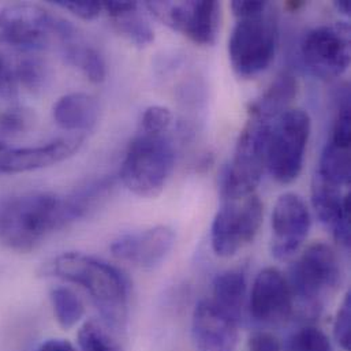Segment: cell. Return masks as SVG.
Wrapping results in <instances>:
<instances>
[{"label": "cell", "mask_w": 351, "mask_h": 351, "mask_svg": "<svg viewBox=\"0 0 351 351\" xmlns=\"http://www.w3.org/2000/svg\"><path fill=\"white\" fill-rule=\"evenodd\" d=\"M114 29L137 47H147L154 43L155 33L141 12L137 1H103Z\"/></svg>", "instance_id": "17"}, {"label": "cell", "mask_w": 351, "mask_h": 351, "mask_svg": "<svg viewBox=\"0 0 351 351\" xmlns=\"http://www.w3.org/2000/svg\"><path fill=\"white\" fill-rule=\"evenodd\" d=\"M49 300L55 319L63 330H70L82 320L85 305L73 290L67 287H55L51 290Z\"/></svg>", "instance_id": "24"}, {"label": "cell", "mask_w": 351, "mask_h": 351, "mask_svg": "<svg viewBox=\"0 0 351 351\" xmlns=\"http://www.w3.org/2000/svg\"><path fill=\"white\" fill-rule=\"evenodd\" d=\"M80 351H125L117 331L103 320H88L78 332Z\"/></svg>", "instance_id": "23"}, {"label": "cell", "mask_w": 351, "mask_h": 351, "mask_svg": "<svg viewBox=\"0 0 351 351\" xmlns=\"http://www.w3.org/2000/svg\"><path fill=\"white\" fill-rule=\"evenodd\" d=\"M78 38V29L64 18L30 3L0 10V41L22 51H40L53 40L62 45Z\"/></svg>", "instance_id": "4"}, {"label": "cell", "mask_w": 351, "mask_h": 351, "mask_svg": "<svg viewBox=\"0 0 351 351\" xmlns=\"http://www.w3.org/2000/svg\"><path fill=\"white\" fill-rule=\"evenodd\" d=\"M55 5L70 11L75 16L84 21H92L97 18L103 10L101 1H85V0H56Z\"/></svg>", "instance_id": "30"}, {"label": "cell", "mask_w": 351, "mask_h": 351, "mask_svg": "<svg viewBox=\"0 0 351 351\" xmlns=\"http://www.w3.org/2000/svg\"><path fill=\"white\" fill-rule=\"evenodd\" d=\"M298 93V81L290 73H282L268 86L263 96L252 103L249 114L274 122L289 110Z\"/></svg>", "instance_id": "20"}, {"label": "cell", "mask_w": 351, "mask_h": 351, "mask_svg": "<svg viewBox=\"0 0 351 351\" xmlns=\"http://www.w3.org/2000/svg\"><path fill=\"white\" fill-rule=\"evenodd\" d=\"M304 64L320 80H334L350 66V26L348 22L322 25L309 30L301 44Z\"/></svg>", "instance_id": "10"}, {"label": "cell", "mask_w": 351, "mask_h": 351, "mask_svg": "<svg viewBox=\"0 0 351 351\" xmlns=\"http://www.w3.org/2000/svg\"><path fill=\"white\" fill-rule=\"evenodd\" d=\"M36 351H75L74 346L66 339H48Z\"/></svg>", "instance_id": "34"}, {"label": "cell", "mask_w": 351, "mask_h": 351, "mask_svg": "<svg viewBox=\"0 0 351 351\" xmlns=\"http://www.w3.org/2000/svg\"><path fill=\"white\" fill-rule=\"evenodd\" d=\"M245 351H282V348L276 337L260 331L249 338Z\"/></svg>", "instance_id": "32"}, {"label": "cell", "mask_w": 351, "mask_h": 351, "mask_svg": "<svg viewBox=\"0 0 351 351\" xmlns=\"http://www.w3.org/2000/svg\"><path fill=\"white\" fill-rule=\"evenodd\" d=\"M176 166V147L169 133L137 130L122 162L119 178L136 195L158 197Z\"/></svg>", "instance_id": "3"}, {"label": "cell", "mask_w": 351, "mask_h": 351, "mask_svg": "<svg viewBox=\"0 0 351 351\" xmlns=\"http://www.w3.org/2000/svg\"><path fill=\"white\" fill-rule=\"evenodd\" d=\"M173 122L174 115L170 108L163 106H152L144 111L138 129L149 133H169Z\"/></svg>", "instance_id": "28"}, {"label": "cell", "mask_w": 351, "mask_h": 351, "mask_svg": "<svg viewBox=\"0 0 351 351\" xmlns=\"http://www.w3.org/2000/svg\"><path fill=\"white\" fill-rule=\"evenodd\" d=\"M246 297L247 283L245 274L239 269H228L215 278L212 283V298L209 300L241 326Z\"/></svg>", "instance_id": "19"}, {"label": "cell", "mask_w": 351, "mask_h": 351, "mask_svg": "<svg viewBox=\"0 0 351 351\" xmlns=\"http://www.w3.org/2000/svg\"><path fill=\"white\" fill-rule=\"evenodd\" d=\"M18 84H22L30 92H38L45 88L49 80V69L40 58L25 56L14 67Z\"/></svg>", "instance_id": "25"}, {"label": "cell", "mask_w": 351, "mask_h": 351, "mask_svg": "<svg viewBox=\"0 0 351 351\" xmlns=\"http://www.w3.org/2000/svg\"><path fill=\"white\" fill-rule=\"evenodd\" d=\"M239 324L213 305L199 301L191 317V338L197 351H234Z\"/></svg>", "instance_id": "16"}, {"label": "cell", "mask_w": 351, "mask_h": 351, "mask_svg": "<svg viewBox=\"0 0 351 351\" xmlns=\"http://www.w3.org/2000/svg\"><path fill=\"white\" fill-rule=\"evenodd\" d=\"M55 123L67 132H88L99 118V103L89 93L75 92L62 96L53 106Z\"/></svg>", "instance_id": "18"}, {"label": "cell", "mask_w": 351, "mask_h": 351, "mask_svg": "<svg viewBox=\"0 0 351 351\" xmlns=\"http://www.w3.org/2000/svg\"><path fill=\"white\" fill-rule=\"evenodd\" d=\"M145 7L166 26L198 45H212L220 26L217 1H148Z\"/></svg>", "instance_id": "11"}, {"label": "cell", "mask_w": 351, "mask_h": 351, "mask_svg": "<svg viewBox=\"0 0 351 351\" xmlns=\"http://www.w3.org/2000/svg\"><path fill=\"white\" fill-rule=\"evenodd\" d=\"M75 221L67 195L22 194L0 205V242L11 250L27 253L52 232Z\"/></svg>", "instance_id": "2"}, {"label": "cell", "mask_w": 351, "mask_h": 351, "mask_svg": "<svg viewBox=\"0 0 351 351\" xmlns=\"http://www.w3.org/2000/svg\"><path fill=\"white\" fill-rule=\"evenodd\" d=\"M334 337L338 345L345 351L351 348V295L348 293L338 309L334 323Z\"/></svg>", "instance_id": "29"}, {"label": "cell", "mask_w": 351, "mask_h": 351, "mask_svg": "<svg viewBox=\"0 0 351 351\" xmlns=\"http://www.w3.org/2000/svg\"><path fill=\"white\" fill-rule=\"evenodd\" d=\"M33 123L30 110L12 106L0 114V132L7 136H18L25 133Z\"/></svg>", "instance_id": "27"}, {"label": "cell", "mask_w": 351, "mask_h": 351, "mask_svg": "<svg viewBox=\"0 0 351 351\" xmlns=\"http://www.w3.org/2000/svg\"><path fill=\"white\" fill-rule=\"evenodd\" d=\"M49 274L84 289L100 312L101 320L117 332L125 330L130 282L119 268L85 253L67 252L52 260Z\"/></svg>", "instance_id": "1"}, {"label": "cell", "mask_w": 351, "mask_h": 351, "mask_svg": "<svg viewBox=\"0 0 351 351\" xmlns=\"http://www.w3.org/2000/svg\"><path fill=\"white\" fill-rule=\"evenodd\" d=\"M312 122L306 111L289 108L272 126L267 148V169L283 184L293 183L302 171Z\"/></svg>", "instance_id": "8"}, {"label": "cell", "mask_w": 351, "mask_h": 351, "mask_svg": "<svg viewBox=\"0 0 351 351\" xmlns=\"http://www.w3.org/2000/svg\"><path fill=\"white\" fill-rule=\"evenodd\" d=\"M271 252L275 258L283 261L291 258L306 241L312 217L305 201L295 193L282 194L274 206Z\"/></svg>", "instance_id": "12"}, {"label": "cell", "mask_w": 351, "mask_h": 351, "mask_svg": "<svg viewBox=\"0 0 351 351\" xmlns=\"http://www.w3.org/2000/svg\"><path fill=\"white\" fill-rule=\"evenodd\" d=\"M176 245V231L169 226H155L121 235L111 243L115 258L141 269L159 267Z\"/></svg>", "instance_id": "14"}, {"label": "cell", "mask_w": 351, "mask_h": 351, "mask_svg": "<svg viewBox=\"0 0 351 351\" xmlns=\"http://www.w3.org/2000/svg\"><path fill=\"white\" fill-rule=\"evenodd\" d=\"M268 1H250V0H235L231 3V10L237 19L250 18L263 14L268 8Z\"/></svg>", "instance_id": "33"}, {"label": "cell", "mask_w": 351, "mask_h": 351, "mask_svg": "<svg viewBox=\"0 0 351 351\" xmlns=\"http://www.w3.org/2000/svg\"><path fill=\"white\" fill-rule=\"evenodd\" d=\"M18 96V81L10 60L0 52V97L14 100Z\"/></svg>", "instance_id": "31"}, {"label": "cell", "mask_w": 351, "mask_h": 351, "mask_svg": "<svg viewBox=\"0 0 351 351\" xmlns=\"http://www.w3.org/2000/svg\"><path fill=\"white\" fill-rule=\"evenodd\" d=\"M334 7L342 15H350L351 4L349 0H337L334 1Z\"/></svg>", "instance_id": "35"}, {"label": "cell", "mask_w": 351, "mask_h": 351, "mask_svg": "<svg viewBox=\"0 0 351 351\" xmlns=\"http://www.w3.org/2000/svg\"><path fill=\"white\" fill-rule=\"evenodd\" d=\"M285 351H332L328 337L317 327L305 326L287 341Z\"/></svg>", "instance_id": "26"}, {"label": "cell", "mask_w": 351, "mask_h": 351, "mask_svg": "<svg viewBox=\"0 0 351 351\" xmlns=\"http://www.w3.org/2000/svg\"><path fill=\"white\" fill-rule=\"evenodd\" d=\"M278 33V14L271 3L263 14L237 21L228 38V58L238 77L249 80L271 66Z\"/></svg>", "instance_id": "5"}, {"label": "cell", "mask_w": 351, "mask_h": 351, "mask_svg": "<svg viewBox=\"0 0 351 351\" xmlns=\"http://www.w3.org/2000/svg\"><path fill=\"white\" fill-rule=\"evenodd\" d=\"M84 140V136L77 134L25 148H14L0 141V174L29 173L58 165L78 152Z\"/></svg>", "instance_id": "15"}, {"label": "cell", "mask_w": 351, "mask_h": 351, "mask_svg": "<svg viewBox=\"0 0 351 351\" xmlns=\"http://www.w3.org/2000/svg\"><path fill=\"white\" fill-rule=\"evenodd\" d=\"M294 308L287 278L274 267L260 271L249 295V312L253 320L263 326H278L291 317Z\"/></svg>", "instance_id": "13"}, {"label": "cell", "mask_w": 351, "mask_h": 351, "mask_svg": "<svg viewBox=\"0 0 351 351\" xmlns=\"http://www.w3.org/2000/svg\"><path fill=\"white\" fill-rule=\"evenodd\" d=\"M274 122L249 114L239 133L232 160L221 180V198H239L256 193L267 169V148Z\"/></svg>", "instance_id": "7"}, {"label": "cell", "mask_w": 351, "mask_h": 351, "mask_svg": "<svg viewBox=\"0 0 351 351\" xmlns=\"http://www.w3.org/2000/svg\"><path fill=\"white\" fill-rule=\"evenodd\" d=\"M294 297L309 313H319L326 298L332 294L342 278L339 258L335 250L326 242H316L291 265L286 276Z\"/></svg>", "instance_id": "6"}, {"label": "cell", "mask_w": 351, "mask_h": 351, "mask_svg": "<svg viewBox=\"0 0 351 351\" xmlns=\"http://www.w3.org/2000/svg\"><path fill=\"white\" fill-rule=\"evenodd\" d=\"M263 215L264 206L257 193L239 198H221L210 227L215 254L228 258L252 243L263 224Z\"/></svg>", "instance_id": "9"}, {"label": "cell", "mask_w": 351, "mask_h": 351, "mask_svg": "<svg viewBox=\"0 0 351 351\" xmlns=\"http://www.w3.org/2000/svg\"><path fill=\"white\" fill-rule=\"evenodd\" d=\"M64 60L78 69L90 82L101 84L107 77L104 58L93 47L80 41V38L62 45Z\"/></svg>", "instance_id": "21"}, {"label": "cell", "mask_w": 351, "mask_h": 351, "mask_svg": "<svg viewBox=\"0 0 351 351\" xmlns=\"http://www.w3.org/2000/svg\"><path fill=\"white\" fill-rule=\"evenodd\" d=\"M316 178L337 187L349 186L350 148H343L330 141L322 154Z\"/></svg>", "instance_id": "22"}]
</instances>
